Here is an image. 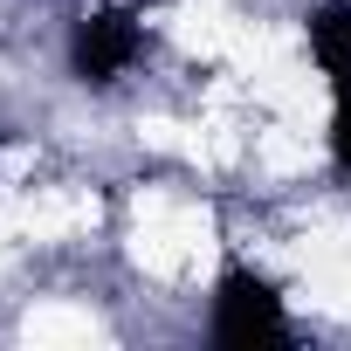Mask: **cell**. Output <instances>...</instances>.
<instances>
[{"label": "cell", "instance_id": "obj_2", "mask_svg": "<svg viewBox=\"0 0 351 351\" xmlns=\"http://www.w3.org/2000/svg\"><path fill=\"white\" fill-rule=\"evenodd\" d=\"M138 56H145V28H138L131 14H117V8L83 14L76 35H69V69H76V83H117Z\"/></svg>", "mask_w": 351, "mask_h": 351}, {"label": "cell", "instance_id": "obj_4", "mask_svg": "<svg viewBox=\"0 0 351 351\" xmlns=\"http://www.w3.org/2000/svg\"><path fill=\"white\" fill-rule=\"evenodd\" d=\"M330 158H337V172H351V97H337V110H330Z\"/></svg>", "mask_w": 351, "mask_h": 351}, {"label": "cell", "instance_id": "obj_1", "mask_svg": "<svg viewBox=\"0 0 351 351\" xmlns=\"http://www.w3.org/2000/svg\"><path fill=\"white\" fill-rule=\"evenodd\" d=\"M214 337L221 344H269V337H289V310L276 296L269 276L255 269H228L214 282Z\"/></svg>", "mask_w": 351, "mask_h": 351}, {"label": "cell", "instance_id": "obj_3", "mask_svg": "<svg viewBox=\"0 0 351 351\" xmlns=\"http://www.w3.org/2000/svg\"><path fill=\"white\" fill-rule=\"evenodd\" d=\"M310 56L330 76V90L351 97V0H330V8L310 14Z\"/></svg>", "mask_w": 351, "mask_h": 351}]
</instances>
